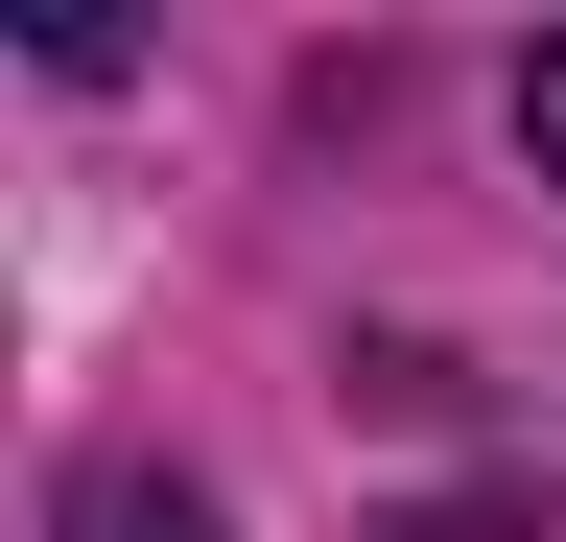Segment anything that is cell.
Segmentation results:
<instances>
[{
    "label": "cell",
    "instance_id": "obj_2",
    "mask_svg": "<svg viewBox=\"0 0 566 542\" xmlns=\"http://www.w3.org/2000/svg\"><path fill=\"white\" fill-rule=\"evenodd\" d=\"M520 142H543V166H566V47H543V72H520Z\"/></svg>",
    "mask_w": 566,
    "mask_h": 542
},
{
    "label": "cell",
    "instance_id": "obj_1",
    "mask_svg": "<svg viewBox=\"0 0 566 542\" xmlns=\"http://www.w3.org/2000/svg\"><path fill=\"white\" fill-rule=\"evenodd\" d=\"M71 542H212V496L142 471V448H95V471H71Z\"/></svg>",
    "mask_w": 566,
    "mask_h": 542
}]
</instances>
